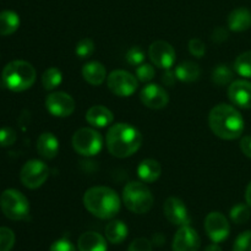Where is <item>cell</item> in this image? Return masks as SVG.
I'll list each match as a JSON object with an SVG mask.
<instances>
[{
    "label": "cell",
    "mask_w": 251,
    "mask_h": 251,
    "mask_svg": "<svg viewBox=\"0 0 251 251\" xmlns=\"http://www.w3.org/2000/svg\"><path fill=\"white\" fill-rule=\"evenodd\" d=\"M208 125L217 137L227 141L242 137L245 122L242 113L234 105L221 103L213 107L208 114Z\"/></svg>",
    "instance_id": "1"
},
{
    "label": "cell",
    "mask_w": 251,
    "mask_h": 251,
    "mask_svg": "<svg viewBox=\"0 0 251 251\" xmlns=\"http://www.w3.org/2000/svg\"><path fill=\"white\" fill-rule=\"evenodd\" d=\"M107 149L117 158H127L140 150L142 135L139 129L127 123H117L112 125L105 137Z\"/></svg>",
    "instance_id": "2"
},
{
    "label": "cell",
    "mask_w": 251,
    "mask_h": 251,
    "mask_svg": "<svg viewBox=\"0 0 251 251\" xmlns=\"http://www.w3.org/2000/svg\"><path fill=\"white\" fill-rule=\"evenodd\" d=\"M120 198L108 186H93L83 195L86 210L100 220H112L120 211Z\"/></svg>",
    "instance_id": "3"
},
{
    "label": "cell",
    "mask_w": 251,
    "mask_h": 251,
    "mask_svg": "<svg viewBox=\"0 0 251 251\" xmlns=\"http://www.w3.org/2000/svg\"><path fill=\"white\" fill-rule=\"evenodd\" d=\"M36 69L25 60H14L7 64L2 70L1 80L5 87L12 92H22L36 82Z\"/></svg>",
    "instance_id": "4"
},
{
    "label": "cell",
    "mask_w": 251,
    "mask_h": 251,
    "mask_svg": "<svg viewBox=\"0 0 251 251\" xmlns=\"http://www.w3.org/2000/svg\"><path fill=\"white\" fill-rule=\"evenodd\" d=\"M153 201L152 191L141 181H130L123 189V202L132 213H147L153 206Z\"/></svg>",
    "instance_id": "5"
},
{
    "label": "cell",
    "mask_w": 251,
    "mask_h": 251,
    "mask_svg": "<svg viewBox=\"0 0 251 251\" xmlns=\"http://www.w3.org/2000/svg\"><path fill=\"white\" fill-rule=\"evenodd\" d=\"M0 208L11 221L26 220L29 215V202L26 196L16 189H6L0 195Z\"/></svg>",
    "instance_id": "6"
},
{
    "label": "cell",
    "mask_w": 251,
    "mask_h": 251,
    "mask_svg": "<svg viewBox=\"0 0 251 251\" xmlns=\"http://www.w3.org/2000/svg\"><path fill=\"white\" fill-rule=\"evenodd\" d=\"M73 147L81 156H96L103 147V137L92 127H81L74 134Z\"/></svg>",
    "instance_id": "7"
},
{
    "label": "cell",
    "mask_w": 251,
    "mask_h": 251,
    "mask_svg": "<svg viewBox=\"0 0 251 251\" xmlns=\"http://www.w3.org/2000/svg\"><path fill=\"white\" fill-rule=\"evenodd\" d=\"M107 86L113 95L118 97H130L139 86L136 76L126 70H114L107 76Z\"/></svg>",
    "instance_id": "8"
},
{
    "label": "cell",
    "mask_w": 251,
    "mask_h": 251,
    "mask_svg": "<svg viewBox=\"0 0 251 251\" xmlns=\"http://www.w3.org/2000/svg\"><path fill=\"white\" fill-rule=\"evenodd\" d=\"M49 176V168L44 162L39 159H31L24 164L20 172L21 183L26 188L38 189L43 185Z\"/></svg>",
    "instance_id": "9"
},
{
    "label": "cell",
    "mask_w": 251,
    "mask_h": 251,
    "mask_svg": "<svg viewBox=\"0 0 251 251\" xmlns=\"http://www.w3.org/2000/svg\"><path fill=\"white\" fill-rule=\"evenodd\" d=\"M46 108L53 117L68 118L75 112V100L66 92H53L46 98Z\"/></svg>",
    "instance_id": "10"
},
{
    "label": "cell",
    "mask_w": 251,
    "mask_h": 251,
    "mask_svg": "<svg viewBox=\"0 0 251 251\" xmlns=\"http://www.w3.org/2000/svg\"><path fill=\"white\" fill-rule=\"evenodd\" d=\"M205 230L213 243H222L229 237L230 225L223 213L210 212L205 218Z\"/></svg>",
    "instance_id": "11"
},
{
    "label": "cell",
    "mask_w": 251,
    "mask_h": 251,
    "mask_svg": "<svg viewBox=\"0 0 251 251\" xmlns=\"http://www.w3.org/2000/svg\"><path fill=\"white\" fill-rule=\"evenodd\" d=\"M149 58L157 68L168 70L172 69L176 59V54L172 44L166 41H156L149 47Z\"/></svg>",
    "instance_id": "12"
},
{
    "label": "cell",
    "mask_w": 251,
    "mask_h": 251,
    "mask_svg": "<svg viewBox=\"0 0 251 251\" xmlns=\"http://www.w3.org/2000/svg\"><path fill=\"white\" fill-rule=\"evenodd\" d=\"M140 100L150 109H163L169 103V95L166 88L156 83H149L140 92Z\"/></svg>",
    "instance_id": "13"
},
{
    "label": "cell",
    "mask_w": 251,
    "mask_h": 251,
    "mask_svg": "<svg viewBox=\"0 0 251 251\" xmlns=\"http://www.w3.org/2000/svg\"><path fill=\"white\" fill-rule=\"evenodd\" d=\"M200 247V235L190 226H183L179 228L172 243L173 251H199Z\"/></svg>",
    "instance_id": "14"
},
{
    "label": "cell",
    "mask_w": 251,
    "mask_h": 251,
    "mask_svg": "<svg viewBox=\"0 0 251 251\" xmlns=\"http://www.w3.org/2000/svg\"><path fill=\"white\" fill-rule=\"evenodd\" d=\"M163 212L167 220L174 226L190 225V215L185 203L178 198H168L163 205Z\"/></svg>",
    "instance_id": "15"
},
{
    "label": "cell",
    "mask_w": 251,
    "mask_h": 251,
    "mask_svg": "<svg viewBox=\"0 0 251 251\" xmlns=\"http://www.w3.org/2000/svg\"><path fill=\"white\" fill-rule=\"evenodd\" d=\"M228 98L235 107L251 109V82L247 80L232 81L228 87Z\"/></svg>",
    "instance_id": "16"
},
{
    "label": "cell",
    "mask_w": 251,
    "mask_h": 251,
    "mask_svg": "<svg viewBox=\"0 0 251 251\" xmlns=\"http://www.w3.org/2000/svg\"><path fill=\"white\" fill-rule=\"evenodd\" d=\"M86 120L90 125L95 127L109 126L114 120V114L109 108L104 105H92L86 112Z\"/></svg>",
    "instance_id": "17"
},
{
    "label": "cell",
    "mask_w": 251,
    "mask_h": 251,
    "mask_svg": "<svg viewBox=\"0 0 251 251\" xmlns=\"http://www.w3.org/2000/svg\"><path fill=\"white\" fill-rule=\"evenodd\" d=\"M37 151L44 159H53L59 153V140L51 132H43L37 139Z\"/></svg>",
    "instance_id": "18"
},
{
    "label": "cell",
    "mask_w": 251,
    "mask_h": 251,
    "mask_svg": "<svg viewBox=\"0 0 251 251\" xmlns=\"http://www.w3.org/2000/svg\"><path fill=\"white\" fill-rule=\"evenodd\" d=\"M227 24L230 31H247L251 27V11L247 7H237L228 15Z\"/></svg>",
    "instance_id": "19"
},
{
    "label": "cell",
    "mask_w": 251,
    "mask_h": 251,
    "mask_svg": "<svg viewBox=\"0 0 251 251\" xmlns=\"http://www.w3.org/2000/svg\"><path fill=\"white\" fill-rule=\"evenodd\" d=\"M78 251H107V240L97 232H86L77 242Z\"/></svg>",
    "instance_id": "20"
},
{
    "label": "cell",
    "mask_w": 251,
    "mask_h": 251,
    "mask_svg": "<svg viewBox=\"0 0 251 251\" xmlns=\"http://www.w3.org/2000/svg\"><path fill=\"white\" fill-rule=\"evenodd\" d=\"M83 80L92 86H100L107 78L105 66L100 61H90L82 68Z\"/></svg>",
    "instance_id": "21"
},
{
    "label": "cell",
    "mask_w": 251,
    "mask_h": 251,
    "mask_svg": "<svg viewBox=\"0 0 251 251\" xmlns=\"http://www.w3.org/2000/svg\"><path fill=\"white\" fill-rule=\"evenodd\" d=\"M161 174L162 167L156 159H144L137 167V176L144 183H153L161 176Z\"/></svg>",
    "instance_id": "22"
},
{
    "label": "cell",
    "mask_w": 251,
    "mask_h": 251,
    "mask_svg": "<svg viewBox=\"0 0 251 251\" xmlns=\"http://www.w3.org/2000/svg\"><path fill=\"white\" fill-rule=\"evenodd\" d=\"M105 238L112 244H122L129 234V228L123 221L113 220L105 226Z\"/></svg>",
    "instance_id": "23"
},
{
    "label": "cell",
    "mask_w": 251,
    "mask_h": 251,
    "mask_svg": "<svg viewBox=\"0 0 251 251\" xmlns=\"http://www.w3.org/2000/svg\"><path fill=\"white\" fill-rule=\"evenodd\" d=\"M176 77L181 82H194L200 78V66L194 61H184L179 64L176 69Z\"/></svg>",
    "instance_id": "24"
},
{
    "label": "cell",
    "mask_w": 251,
    "mask_h": 251,
    "mask_svg": "<svg viewBox=\"0 0 251 251\" xmlns=\"http://www.w3.org/2000/svg\"><path fill=\"white\" fill-rule=\"evenodd\" d=\"M20 27V16L15 11L5 10L0 12V36H10Z\"/></svg>",
    "instance_id": "25"
},
{
    "label": "cell",
    "mask_w": 251,
    "mask_h": 251,
    "mask_svg": "<svg viewBox=\"0 0 251 251\" xmlns=\"http://www.w3.org/2000/svg\"><path fill=\"white\" fill-rule=\"evenodd\" d=\"M63 81V74L58 68H49L42 75V85L44 90L53 91L58 87Z\"/></svg>",
    "instance_id": "26"
},
{
    "label": "cell",
    "mask_w": 251,
    "mask_h": 251,
    "mask_svg": "<svg viewBox=\"0 0 251 251\" xmlns=\"http://www.w3.org/2000/svg\"><path fill=\"white\" fill-rule=\"evenodd\" d=\"M233 70L226 64H220L212 70V81L217 86H226L232 82Z\"/></svg>",
    "instance_id": "27"
},
{
    "label": "cell",
    "mask_w": 251,
    "mask_h": 251,
    "mask_svg": "<svg viewBox=\"0 0 251 251\" xmlns=\"http://www.w3.org/2000/svg\"><path fill=\"white\" fill-rule=\"evenodd\" d=\"M235 73L245 78H251V50L244 51L234 61Z\"/></svg>",
    "instance_id": "28"
},
{
    "label": "cell",
    "mask_w": 251,
    "mask_h": 251,
    "mask_svg": "<svg viewBox=\"0 0 251 251\" xmlns=\"http://www.w3.org/2000/svg\"><path fill=\"white\" fill-rule=\"evenodd\" d=\"M229 216L232 222H234L235 225H244L249 221L251 216L249 205L248 203L247 205L245 203H237V205L230 208Z\"/></svg>",
    "instance_id": "29"
},
{
    "label": "cell",
    "mask_w": 251,
    "mask_h": 251,
    "mask_svg": "<svg viewBox=\"0 0 251 251\" xmlns=\"http://www.w3.org/2000/svg\"><path fill=\"white\" fill-rule=\"evenodd\" d=\"M75 53L78 58L86 59L90 58L95 53V43L91 38H83L77 42L75 48Z\"/></svg>",
    "instance_id": "30"
},
{
    "label": "cell",
    "mask_w": 251,
    "mask_h": 251,
    "mask_svg": "<svg viewBox=\"0 0 251 251\" xmlns=\"http://www.w3.org/2000/svg\"><path fill=\"white\" fill-rule=\"evenodd\" d=\"M15 245V233L7 227H0V251H10Z\"/></svg>",
    "instance_id": "31"
},
{
    "label": "cell",
    "mask_w": 251,
    "mask_h": 251,
    "mask_svg": "<svg viewBox=\"0 0 251 251\" xmlns=\"http://www.w3.org/2000/svg\"><path fill=\"white\" fill-rule=\"evenodd\" d=\"M154 68L151 65V64H145L142 63L141 65H139L136 68V71H135V75H136V78L141 82H150L152 78L154 77Z\"/></svg>",
    "instance_id": "32"
},
{
    "label": "cell",
    "mask_w": 251,
    "mask_h": 251,
    "mask_svg": "<svg viewBox=\"0 0 251 251\" xmlns=\"http://www.w3.org/2000/svg\"><path fill=\"white\" fill-rule=\"evenodd\" d=\"M232 251H251V230H245L238 235Z\"/></svg>",
    "instance_id": "33"
},
{
    "label": "cell",
    "mask_w": 251,
    "mask_h": 251,
    "mask_svg": "<svg viewBox=\"0 0 251 251\" xmlns=\"http://www.w3.org/2000/svg\"><path fill=\"white\" fill-rule=\"evenodd\" d=\"M145 60V51L142 50L141 47L135 46L131 47L126 51V61L132 66H139L144 63Z\"/></svg>",
    "instance_id": "34"
},
{
    "label": "cell",
    "mask_w": 251,
    "mask_h": 251,
    "mask_svg": "<svg viewBox=\"0 0 251 251\" xmlns=\"http://www.w3.org/2000/svg\"><path fill=\"white\" fill-rule=\"evenodd\" d=\"M16 131L9 126H5L0 129V146L10 147L16 142Z\"/></svg>",
    "instance_id": "35"
},
{
    "label": "cell",
    "mask_w": 251,
    "mask_h": 251,
    "mask_svg": "<svg viewBox=\"0 0 251 251\" xmlns=\"http://www.w3.org/2000/svg\"><path fill=\"white\" fill-rule=\"evenodd\" d=\"M189 51L191 55L196 56V58H202L206 54V46L201 39L193 38L189 42Z\"/></svg>",
    "instance_id": "36"
},
{
    "label": "cell",
    "mask_w": 251,
    "mask_h": 251,
    "mask_svg": "<svg viewBox=\"0 0 251 251\" xmlns=\"http://www.w3.org/2000/svg\"><path fill=\"white\" fill-rule=\"evenodd\" d=\"M127 251H152V243L146 238H137L132 240Z\"/></svg>",
    "instance_id": "37"
},
{
    "label": "cell",
    "mask_w": 251,
    "mask_h": 251,
    "mask_svg": "<svg viewBox=\"0 0 251 251\" xmlns=\"http://www.w3.org/2000/svg\"><path fill=\"white\" fill-rule=\"evenodd\" d=\"M49 251H76L73 243L68 239H59L51 244Z\"/></svg>",
    "instance_id": "38"
},
{
    "label": "cell",
    "mask_w": 251,
    "mask_h": 251,
    "mask_svg": "<svg viewBox=\"0 0 251 251\" xmlns=\"http://www.w3.org/2000/svg\"><path fill=\"white\" fill-rule=\"evenodd\" d=\"M228 37H229V32H228V29L225 28V27L220 26L217 27V28L213 29L212 41L216 42V43H223V42L227 41Z\"/></svg>",
    "instance_id": "39"
},
{
    "label": "cell",
    "mask_w": 251,
    "mask_h": 251,
    "mask_svg": "<svg viewBox=\"0 0 251 251\" xmlns=\"http://www.w3.org/2000/svg\"><path fill=\"white\" fill-rule=\"evenodd\" d=\"M176 80H178V77H176V71L171 70V69L166 70V73L162 75V82H163V85L167 86V87H172V86H174V83H176Z\"/></svg>",
    "instance_id": "40"
},
{
    "label": "cell",
    "mask_w": 251,
    "mask_h": 251,
    "mask_svg": "<svg viewBox=\"0 0 251 251\" xmlns=\"http://www.w3.org/2000/svg\"><path fill=\"white\" fill-rule=\"evenodd\" d=\"M239 146L243 153L247 157H249V158H251V135H247V136L242 137V139H240Z\"/></svg>",
    "instance_id": "41"
},
{
    "label": "cell",
    "mask_w": 251,
    "mask_h": 251,
    "mask_svg": "<svg viewBox=\"0 0 251 251\" xmlns=\"http://www.w3.org/2000/svg\"><path fill=\"white\" fill-rule=\"evenodd\" d=\"M245 201H247V203L249 205V207L251 208V181L249 184H248L247 190H245Z\"/></svg>",
    "instance_id": "42"
},
{
    "label": "cell",
    "mask_w": 251,
    "mask_h": 251,
    "mask_svg": "<svg viewBox=\"0 0 251 251\" xmlns=\"http://www.w3.org/2000/svg\"><path fill=\"white\" fill-rule=\"evenodd\" d=\"M205 251H223V250H222V248L217 244V243H212V244H210L206 247Z\"/></svg>",
    "instance_id": "43"
},
{
    "label": "cell",
    "mask_w": 251,
    "mask_h": 251,
    "mask_svg": "<svg viewBox=\"0 0 251 251\" xmlns=\"http://www.w3.org/2000/svg\"><path fill=\"white\" fill-rule=\"evenodd\" d=\"M153 242L156 243L157 245H162V244H163V242H164L163 235H162V234H156L153 237Z\"/></svg>",
    "instance_id": "44"
},
{
    "label": "cell",
    "mask_w": 251,
    "mask_h": 251,
    "mask_svg": "<svg viewBox=\"0 0 251 251\" xmlns=\"http://www.w3.org/2000/svg\"><path fill=\"white\" fill-rule=\"evenodd\" d=\"M0 83H1V81H0Z\"/></svg>",
    "instance_id": "45"
}]
</instances>
